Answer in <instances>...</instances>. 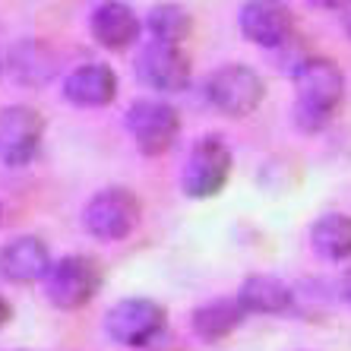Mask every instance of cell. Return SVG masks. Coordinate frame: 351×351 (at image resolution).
Instances as JSON below:
<instances>
[{
  "label": "cell",
  "instance_id": "cell-24",
  "mask_svg": "<svg viewBox=\"0 0 351 351\" xmlns=\"http://www.w3.org/2000/svg\"><path fill=\"white\" fill-rule=\"evenodd\" d=\"M0 215H3V209H0Z\"/></svg>",
  "mask_w": 351,
  "mask_h": 351
},
{
  "label": "cell",
  "instance_id": "cell-17",
  "mask_svg": "<svg viewBox=\"0 0 351 351\" xmlns=\"http://www.w3.org/2000/svg\"><path fill=\"white\" fill-rule=\"evenodd\" d=\"M146 25L156 41H168V45H180L193 32V19L180 3H156L149 10Z\"/></svg>",
  "mask_w": 351,
  "mask_h": 351
},
{
  "label": "cell",
  "instance_id": "cell-2",
  "mask_svg": "<svg viewBox=\"0 0 351 351\" xmlns=\"http://www.w3.org/2000/svg\"><path fill=\"white\" fill-rule=\"evenodd\" d=\"M206 98L215 111L228 117H247L254 114L263 101V80L256 70L244 64H228L215 70L206 82Z\"/></svg>",
  "mask_w": 351,
  "mask_h": 351
},
{
  "label": "cell",
  "instance_id": "cell-12",
  "mask_svg": "<svg viewBox=\"0 0 351 351\" xmlns=\"http://www.w3.org/2000/svg\"><path fill=\"white\" fill-rule=\"evenodd\" d=\"M117 95V76L108 64H82L64 82V98L80 108H105Z\"/></svg>",
  "mask_w": 351,
  "mask_h": 351
},
{
  "label": "cell",
  "instance_id": "cell-23",
  "mask_svg": "<svg viewBox=\"0 0 351 351\" xmlns=\"http://www.w3.org/2000/svg\"><path fill=\"white\" fill-rule=\"evenodd\" d=\"M0 73H3V60H0Z\"/></svg>",
  "mask_w": 351,
  "mask_h": 351
},
{
  "label": "cell",
  "instance_id": "cell-20",
  "mask_svg": "<svg viewBox=\"0 0 351 351\" xmlns=\"http://www.w3.org/2000/svg\"><path fill=\"white\" fill-rule=\"evenodd\" d=\"M10 317H13V311H10L7 298H0V326H3V323H10Z\"/></svg>",
  "mask_w": 351,
  "mask_h": 351
},
{
  "label": "cell",
  "instance_id": "cell-19",
  "mask_svg": "<svg viewBox=\"0 0 351 351\" xmlns=\"http://www.w3.org/2000/svg\"><path fill=\"white\" fill-rule=\"evenodd\" d=\"M311 3L319 7V10H345L351 0H311Z\"/></svg>",
  "mask_w": 351,
  "mask_h": 351
},
{
  "label": "cell",
  "instance_id": "cell-10",
  "mask_svg": "<svg viewBox=\"0 0 351 351\" xmlns=\"http://www.w3.org/2000/svg\"><path fill=\"white\" fill-rule=\"evenodd\" d=\"M136 73L158 92H180L190 82V58L180 51V45L149 41L136 60Z\"/></svg>",
  "mask_w": 351,
  "mask_h": 351
},
{
  "label": "cell",
  "instance_id": "cell-6",
  "mask_svg": "<svg viewBox=\"0 0 351 351\" xmlns=\"http://www.w3.org/2000/svg\"><path fill=\"white\" fill-rule=\"evenodd\" d=\"M105 329L117 345L143 348L165 329V311L149 298H127L114 304L105 317Z\"/></svg>",
  "mask_w": 351,
  "mask_h": 351
},
{
  "label": "cell",
  "instance_id": "cell-8",
  "mask_svg": "<svg viewBox=\"0 0 351 351\" xmlns=\"http://www.w3.org/2000/svg\"><path fill=\"white\" fill-rule=\"evenodd\" d=\"M101 285V269L89 256H64L48 272V298L60 311H76L89 304Z\"/></svg>",
  "mask_w": 351,
  "mask_h": 351
},
{
  "label": "cell",
  "instance_id": "cell-16",
  "mask_svg": "<svg viewBox=\"0 0 351 351\" xmlns=\"http://www.w3.org/2000/svg\"><path fill=\"white\" fill-rule=\"evenodd\" d=\"M244 319V307L237 301H213L193 313V329L203 342H219L231 335Z\"/></svg>",
  "mask_w": 351,
  "mask_h": 351
},
{
  "label": "cell",
  "instance_id": "cell-15",
  "mask_svg": "<svg viewBox=\"0 0 351 351\" xmlns=\"http://www.w3.org/2000/svg\"><path fill=\"white\" fill-rule=\"evenodd\" d=\"M313 250H317L323 260H348L351 256V215L342 213H329L313 225L311 231Z\"/></svg>",
  "mask_w": 351,
  "mask_h": 351
},
{
  "label": "cell",
  "instance_id": "cell-1",
  "mask_svg": "<svg viewBox=\"0 0 351 351\" xmlns=\"http://www.w3.org/2000/svg\"><path fill=\"white\" fill-rule=\"evenodd\" d=\"M294 86H298L294 117H298L304 130H319L345 98V76L335 66V60L329 58L304 60L301 70L294 73Z\"/></svg>",
  "mask_w": 351,
  "mask_h": 351
},
{
  "label": "cell",
  "instance_id": "cell-21",
  "mask_svg": "<svg viewBox=\"0 0 351 351\" xmlns=\"http://www.w3.org/2000/svg\"><path fill=\"white\" fill-rule=\"evenodd\" d=\"M342 298L351 304V269L345 272V278H342Z\"/></svg>",
  "mask_w": 351,
  "mask_h": 351
},
{
  "label": "cell",
  "instance_id": "cell-22",
  "mask_svg": "<svg viewBox=\"0 0 351 351\" xmlns=\"http://www.w3.org/2000/svg\"><path fill=\"white\" fill-rule=\"evenodd\" d=\"M345 29H348V35H351V16H348V19H345Z\"/></svg>",
  "mask_w": 351,
  "mask_h": 351
},
{
  "label": "cell",
  "instance_id": "cell-18",
  "mask_svg": "<svg viewBox=\"0 0 351 351\" xmlns=\"http://www.w3.org/2000/svg\"><path fill=\"white\" fill-rule=\"evenodd\" d=\"M10 64H13V76L19 82H25V86H41L54 73V60L38 41H23L19 48H13Z\"/></svg>",
  "mask_w": 351,
  "mask_h": 351
},
{
  "label": "cell",
  "instance_id": "cell-4",
  "mask_svg": "<svg viewBox=\"0 0 351 351\" xmlns=\"http://www.w3.org/2000/svg\"><path fill=\"white\" fill-rule=\"evenodd\" d=\"M228 174H231L228 146L219 136H206L190 152L180 184H184V193L193 196V199H209L228 184Z\"/></svg>",
  "mask_w": 351,
  "mask_h": 351
},
{
  "label": "cell",
  "instance_id": "cell-13",
  "mask_svg": "<svg viewBox=\"0 0 351 351\" xmlns=\"http://www.w3.org/2000/svg\"><path fill=\"white\" fill-rule=\"evenodd\" d=\"M92 35L101 48L123 51L139 38V19L123 0H105L92 13Z\"/></svg>",
  "mask_w": 351,
  "mask_h": 351
},
{
  "label": "cell",
  "instance_id": "cell-7",
  "mask_svg": "<svg viewBox=\"0 0 351 351\" xmlns=\"http://www.w3.org/2000/svg\"><path fill=\"white\" fill-rule=\"evenodd\" d=\"M127 127L143 156H162L174 146L180 133V117L165 101H136L127 114Z\"/></svg>",
  "mask_w": 351,
  "mask_h": 351
},
{
  "label": "cell",
  "instance_id": "cell-3",
  "mask_svg": "<svg viewBox=\"0 0 351 351\" xmlns=\"http://www.w3.org/2000/svg\"><path fill=\"white\" fill-rule=\"evenodd\" d=\"M82 221L98 241H123L139 225V199L123 187H108L86 203Z\"/></svg>",
  "mask_w": 351,
  "mask_h": 351
},
{
  "label": "cell",
  "instance_id": "cell-11",
  "mask_svg": "<svg viewBox=\"0 0 351 351\" xmlns=\"http://www.w3.org/2000/svg\"><path fill=\"white\" fill-rule=\"evenodd\" d=\"M51 272V256L45 241L25 234L3 244L0 250V276L7 282H16V285H32L38 278H45Z\"/></svg>",
  "mask_w": 351,
  "mask_h": 351
},
{
  "label": "cell",
  "instance_id": "cell-5",
  "mask_svg": "<svg viewBox=\"0 0 351 351\" xmlns=\"http://www.w3.org/2000/svg\"><path fill=\"white\" fill-rule=\"evenodd\" d=\"M45 117L29 105H10L0 111V162L3 165H29L41 149Z\"/></svg>",
  "mask_w": 351,
  "mask_h": 351
},
{
  "label": "cell",
  "instance_id": "cell-14",
  "mask_svg": "<svg viewBox=\"0 0 351 351\" xmlns=\"http://www.w3.org/2000/svg\"><path fill=\"white\" fill-rule=\"evenodd\" d=\"M237 304L244 307V313H288L291 311V288L285 282H278L276 276H250L244 278V285L237 291Z\"/></svg>",
  "mask_w": 351,
  "mask_h": 351
},
{
  "label": "cell",
  "instance_id": "cell-9",
  "mask_svg": "<svg viewBox=\"0 0 351 351\" xmlns=\"http://www.w3.org/2000/svg\"><path fill=\"white\" fill-rule=\"evenodd\" d=\"M241 32L260 48H282L294 35V13L285 0H250L241 10Z\"/></svg>",
  "mask_w": 351,
  "mask_h": 351
}]
</instances>
